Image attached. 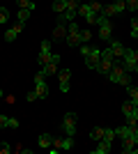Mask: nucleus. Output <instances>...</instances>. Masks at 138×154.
Listing matches in <instances>:
<instances>
[{
    "label": "nucleus",
    "instance_id": "nucleus-1",
    "mask_svg": "<svg viewBox=\"0 0 138 154\" xmlns=\"http://www.w3.org/2000/svg\"><path fill=\"white\" fill-rule=\"evenodd\" d=\"M78 48H81V55L85 58V67L97 71L99 62H101V48H99V46H92V44H81Z\"/></svg>",
    "mask_w": 138,
    "mask_h": 154
},
{
    "label": "nucleus",
    "instance_id": "nucleus-2",
    "mask_svg": "<svg viewBox=\"0 0 138 154\" xmlns=\"http://www.w3.org/2000/svg\"><path fill=\"white\" fill-rule=\"evenodd\" d=\"M106 78L111 81V83H115V85H129V71H124V67L120 64V60H115V64H113V69L106 74Z\"/></svg>",
    "mask_w": 138,
    "mask_h": 154
},
{
    "label": "nucleus",
    "instance_id": "nucleus-3",
    "mask_svg": "<svg viewBox=\"0 0 138 154\" xmlns=\"http://www.w3.org/2000/svg\"><path fill=\"white\" fill-rule=\"evenodd\" d=\"M122 67L129 74L138 69V48H124V53H122Z\"/></svg>",
    "mask_w": 138,
    "mask_h": 154
},
{
    "label": "nucleus",
    "instance_id": "nucleus-4",
    "mask_svg": "<svg viewBox=\"0 0 138 154\" xmlns=\"http://www.w3.org/2000/svg\"><path fill=\"white\" fill-rule=\"evenodd\" d=\"M65 42L69 44V48H76V46H81V28L76 21H72V23H67V37Z\"/></svg>",
    "mask_w": 138,
    "mask_h": 154
},
{
    "label": "nucleus",
    "instance_id": "nucleus-5",
    "mask_svg": "<svg viewBox=\"0 0 138 154\" xmlns=\"http://www.w3.org/2000/svg\"><path fill=\"white\" fill-rule=\"evenodd\" d=\"M97 26H99V39H104V42L113 39V23H111L108 16L99 14V16H97Z\"/></svg>",
    "mask_w": 138,
    "mask_h": 154
},
{
    "label": "nucleus",
    "instance_id": "nucleus-6",
    "mask_svg": "<svg viewBox=\"0 0 138 154\" xmlns=\"http://www.w3.org/2000/svg\"><path fill=\"white\" fill-rule=\"evenodd\" d=\"M46 74L44 71H37V74H35V92H37V97H39V99H46V97H48V81H46Z\"/></svg>",
    "mask_w": 138,
    "mask_h": 154
},
{
    "label": "nucleus",
    "instance_id": "nucleus-7",
    "mask_svg": "<svg viewBox=\"0 0 138 154\" xmlns=\"http://www.w3.org/2000/svg\"><path fill=\"white\" fill-rule=\"evenodd\" d=\"M76 122H78V115L76 113H67L60 122V129L65 136H76Z\"/></svg>",
    "mask_w": 138,
    "mask_h": 154
},
{
    "label": "nucleus",
    "instance_id": "nucleus-8",
    "mask_svg": "<svg viewBox=\"0 0 138 154\" xmlns=\"http://www.w3.org/2000/svg\"><path fill=\"white\" fill-rule=\"evenodd\" d=\"M97 16H99V14L92 9L90 2H81V5H78V19H85V21H87V26L97 23Z\"/></svg>",
    "mask_w": 138,
    "mask_h": 154
},
{
    "label": "nucleus",
    "instance_id": "nucleus-9",
    "mask_svg": "<svg viewBox=\"0 0 138 154\" xmlns=\"http://www.w3.org/2000/svg\"><path fill=\"white\" fill-rule=\"evenodd\" d=\"M51 55H53V53H51V42H48V39H44V42L39 44V55H37L39 67H44V64L51 60Z\"/></svg>",
    "mask_w": 138,
    "mask_h": 154
},
{
    "label": "nucleus",
    "instance_id": "nucleus-10",
    "mask_svg": "<svg viewBox=\"0 0 138 154\" xmlns=\"http://www.w3.org/2000/svg\"><path fill=\"white\" fill-rule=\"evenodd\" d=\"M106 48L111 51V55L115 60H120V58H122V53H124V44L118 42V39H108V42H106Z\"/></svg>",
    "mask_w": 138,
    "mask_h": 154
},
{
    "label": "nucleus",
    "instance_id": "nucleus-11",
    "mask_svg": "<svg viewBox=\"0 0 138 154\" xmlns=\"http://www.w3.org/2000/svg\"><path fill=\"white\" fill-rule=\"evenodd\" d=\"M65 37H67V21H62L58 16V26L53 28V37L51 39H53V42H62Z\"/></svg>",
    "mask_w": 138,
    "mask_h": 154
},
{
    "label": "nucleus",
    "instance_id": "nucleus-12",
    "mask_svg": "<svg viewBox=\"0 0 138 154\" xmlns=\"http://www.w3.org/2000/svg\"><path fill=\"white\" fill-rule=\"evenodd\" d=\"M69 81H72V71H69V69L58 71V85H60V92H69Z\"/></svg>",
    "mask_w": 138,
    "mask_h": 154
},
{
    "label": "nucleus",
    "instance_id": "nucleus-13",
    "mask_svg": "<svg viewBox=\"0 0 138 154\" xmlns=\"http://www.w3.org/2000/svg\"><path fill=\"white\" fill-rule=\"evenodd\" d=\"M58 67H60V55H51V60L41 67V71L46 76H53V74H58Z\"/></svg>",
    "mask_w": 138,
    "mask_h": 154
},
{
    "label": "nucleus",
    "instance_id": "nucleus-14",
    "mask_svg": "<svg viewBox=\"0 0 138 154\" xmlns=\"http://www.w3.org/2000/svg\"><path fill=\"white\" fill-rule=\"evenodd\" d=\"M113 149V140H106V138H101V140L97 143V147L92 149V154H108Z\"/></svg>",
    "mask_w": 138,
    "mask_h": 154
},
{
    "label": "nucleus",
    "instance_id": "nucleus-15",
    "mask_svg": "<svg viewBox=\"0 0 138 154\" xmlns=\"http://www.w3.org/2000/svg\"><path fill=\"white\" fill-rule=\"evenodd\" d=\"M131 134H133V127H131V124L115 129V138H118V140H127V138H131Z\"/></svg>",
    "mask_w": 138,
    "mask_h": 154
},
{
    "label": "nucleus",
    "instance_id": "nucleus-16",
    "mask_svg": "<svg viewBox=\"0 0 138 154\" xmlns=\"http://www.w3.org/2000/svg\"><path fill=\"white\" fill-rule=\"evenodd\" d=\"M21 30H23V23H16L14 28H7V32H5V42H14V39L21 35Z\"/></svg>",
    "mask_w": 138,
    "mask_h": 154
},
{
    "label": "nucleus",
    "instance_id": "nucleus-17",
    "mask_svg": "<svg viewBox=\"0 0 138 154\" xmlns=\"http://www.w3.org/2000/svg\"><path fill=\"white\" fill-rule=\"evenodd\" d=\"M113 64H115V60H106V58H101V62H99V67H97V71L99 74H108V71L113 69Z\"/></svg>",
    "mask_w": 138,
    "mask_h": 154
},
{
    "label": "nucleus",
    "instance_id": "nucleus-18",
    "mask_svg": "<svg viewBox=\"0 0 138 154\" xmlns=\"http://www.w3.org/2000/svg\"><path fill=\"white\" fill-rule=\"evenodd\" d=\"M37 145H39V147H48V149H51L53 136L51 134H39V136H37Z\"/></svg>",
    "mask_w": 138,
    "mask_h": 154
},
{
    "label": "nucleus",
    "instance_id": "nucleus-19",
    "mask_svg": "<svg viewBox=\"0 0 138 154\" xmlns=\"http://www.w3.org/2000/svg\"><path fill=\"white\" fill-rule=\"evenodd\" d=\"M67 7H69V2H67V0H55L51 9H53V12H55V14L60 16V14H65V12H67Z\"/></svg>",
    "mask_w": 138,
    "mask_h": 154
},
{
    "label": "nucleus",
    "instance_id": "nucleus-20",
    "mask_svg": "<svg viewBox=\"0 0 138 154\" xmlns=\"http://www.w3.org/2000/svg\"><path fill=\"white\" fill-rule=\"evenodd\" d=\"M111 7H113V14L118 16V14H124L127 2H124V0H113V2H111Z\"/></svg>",
    "mask_w": 138,
    "mask_h": 154
},
{
    "label": "nucleus",
    "instance_id": "nucleus-21",
    "mask_svg": "<svg viewBox=\"0 0 138 154\" xmlns=\"http://www.w3.org/2000/svg\"><path fill=\"white\" fill-rule=\"evenodd\" d=\"M16 5H19V9H30V12H35V2L32 0H16Z\"/></svg>",
    "mask_w": 138,
    "mask_h": 154
},
{
    "label": "nucleus",
    "instance_id": "nucleus-22",
    "mask_svg": "<svg viewBox=\"0 0 138 154\" xmlns=\"http://www.w3.org/2000/svg\"><path fill=\"white\" fill-rule=\"evenodd\" d=\"M90 138H92V140H101V138H104V127H94V129H92V131H90Z\"/></svg>",
    "mask_w": 138,
    "mask_h": 154
},
{
    "label": "nucleus",
    "instance_id": "nucleus-23",
    "mask_svg": "<svg viewBox=\"0 0 138 154\" xmlns=\"http://www.w3.org/2000/svg\"><path fill=\"white\" fill-rule=\"evenodd\" d=\"M30 9H19V14H16V19H19V23H23V26H26V21L30 19Z\"/></svg>",
    "mask_w": 138,
    "mask_h": 154
},
{
    "label": "nucleus",
    "instance_id": "nucleus-24",
    "mask_svg": "<svg viewBox=\"0 0 138 154\" xmlns=\"http://www.w3.org/2000/svg\"><path fill=\"white\" fill-rule=\"evenodd\" d=\"M74 147V136H65L60 143V149H72Z\"/></svg>",
    "mask_w": 138,
    "mask_h": 154
},
{
    "label": "nucleus",
    "instance_id": "nucleus-25",
    "mask_svg": "<svg viewBox=\"0 0 138 154\" xmlns=\"http://www.w3.org/2000/svg\"><path fill=\"white\" fill-rule=\"evenodd\" d=\"M92 37H94V35H92L87 28H85V30H81V44H90V39H92Z\"/></svg>",
    "mask_w": 138,
    "mask_h": 154
},
{
    "label": "nucleus",
    "instance_id": "nucleus-26",
    "mask_svg": "<svg viewBox=\"0 0 138 154\" xmlns=\"http://www.w3.org/2000/svg\"><path fill=\"white\" fill-rule=\"evenodd\" d=\"M129 35H131L133 39H138V19H131V30H129Z\"/></svg>",
    "mask_w": 138,
    "mask_h": 154
},
{
    "label": "nucleus",
    "instance_id": "nucleus-27",
    "mask_svg": "<svg viewBox=\"0 0 138 154\" xmlns=\"http://www.w3.org/2000/svg\"><path fill=\"white\" fill-rule=\"evenodd\" d=\"M7 21H9V9L0 7V23H7Z\"/></svg>",
    "mask_w": 138,
    "mask_h": 154
},
{
    "label": "nucleus",
    "instance_id": "nucleus-28",
    "mask_svg": "<svg viewBox=\"0 0 138 154\" xmlns=\"http://www.w3.org/2000/svg\"><path fill=\"white\" fill-rule=\"evenodd\" d=\"M90 5H92V9H94L97 14H101V9H104V2H101V0H92Z\"/></svg>",
    "mask_w": 138,
    "mask_h": 154
},
{
    "label": "nucleus",
    "instance_id": "nucleus-29",
    "mask_svg": "<svg viewBox=\"0 0 138 154\" xmlns=\"http://www.w3.org/2000/svg\"><path fill=\"white\" fill-rule=\"evenodd\" d=\"M127 2V9L129 12H138V0H124Z\"/></svg>",
    "mask_w": 138,
    "mask_h": 154
},
{
    "label": "nucleus",
    "instance_id": "nucleus-30",
    "mask_svg": "<svg viewBox=\"0 0 138 154\" xmlns=\"http://www.w3.org/2000/svg\"><path fill=\"white\" fill-rule=\"evenodd\" d=\"M104 138L106 140H115V129H104Z\"/></svg>",
    "mask_w": 138,
    "mask_h": 154
},
{
    "label": "nucleus",
    "instance_id": "nucleus-31",
    "mask_svg": "<svg viewBox=\"0 0 138 154\" xmlns=\"http://www.w3.org/2000/svg\"><path fill=\"white\" fill-rule=\"evenodd\" d=\"M12 152V145L9 143H0V154H9Z\"/></svg>",
    "mask_w": 138,
    "mask_h": 154
},
{
    "label": "nucleus",
    "instance_id": "nucleus-32",
    "mask_svg": "<svg viewBox=\"0 0 138 154\" xmlns=\"http://www.w3.org/2000/svg\"><path fill=\"white\" fill-rule=\"evenodd\" d=\"M7 129H19V120H16V117H9V122H7Z\"/></svg>",
    "mask_w": 138,
    "mask_h": 154
},
{
    "label": "nucleus",
    "instance_id": "nucleus-33",
    "mask_svg": "<svg viewBox=\"0 0 138 154\" xmlns=\"http://www.w3.org/2000/svg\"><path fill=\"white\" fill-rule=\"evenodd\" d=\"M7 122H9V117L0 113V129H7Z\"/></svg>",
    "mask_w": 138,
    "mask_h": 154
},
{
    "label": "nucleus",
    "instance_id": "nucleus-34",
    "mask_svg": "<svg viewBox=\"0 0 138 154\" xmlns=\"http://www.w3.org/2000/svg\"><path fill=\"white\" fill-rule=\"evenodd\" d=\"M26 99H28V101H37V99H39V97H37V92H28V94H26Z\"/></svg>",
    "mask_w": 138,
    "mask_h": 154
},
{
    "label": "nucleus",
    "instance_id": "nucleus-35",
    "mask_svg": "<svg viewBox=\"0 0 138 154\" xmlns=\"http://www.w3.org/2000/svg\"><path fill=\"white\" fill-rule=\"evenodd\" d=\"M133 117H136V122H138V106H136V110H133Z\"/></svg>",
    "mask_w": 138,
    "mask_h": 154
},
{
    "label": "nucleus",
    "instance_id": "nucleus-36",
    "mask_svg": "<svg viewBox=\"0 0 138 154\" xmlns=\"http://www.w3.org/2000/svg\"><path fill=\"white\" fill-rule=\"evenodd\" d=\"M0 99H5V92H2V88H0Z\"/></svg>",
    "mask_w": 138,
    "mask_h": 154
},
{
    "label": "nucleus",
    "instance_id": "nucleus-37",
    "mask_svg": "<svg viewBox=\"0 0 138 154\" xmlns=\"http://www.w3.org/2000/svg\"><path fill=\"white\" fill-rule=\"evenodd\" d=\"M136 74H138V69H136Z\"/></svg>",
    "mask_w": 138,
    "mask_h": 154
}]
</instances>
